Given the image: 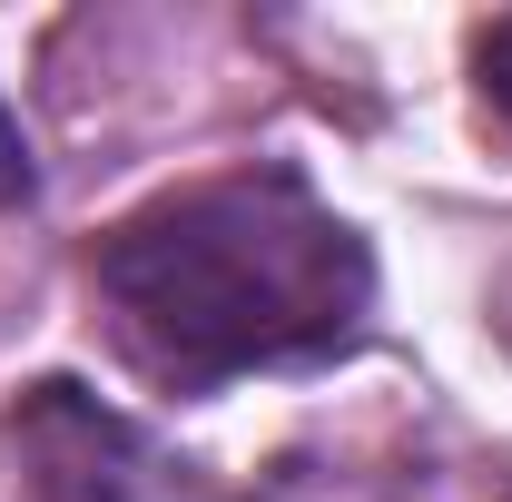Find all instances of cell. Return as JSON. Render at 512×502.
<instances>
[{
	"label": "cell",
	"instance_id": "cell-2",
	"mask_svg": "<svg viewBox=\"0 0 512 502\" xmlns=\"http://www.w3.org/2000/svg\"><path fill=\"white\" fill-rule=\"evenodd\" d=\"M20 453H30L40 502H227L197 463L158 453L128 414H109L89 384H69V375L20 394Z\"/></svg>",
	"mask_w": 512,
	"mask_h": 502
},
{
	"label": "cell",
	"instance_id": "cell-1",
	"mask_svg": "<svg viewBox=\"0 0 512 502\" xmlns=\"http://www.w3.org/2000/svg\"><path fill=\"white\" fill-rule=\"evenodd\" d=\"M119 345L168 394L325 365L375 315V256L296 168H237L148 197L89 256Z\"/></svg>",
	"mask_w": 512,
	"mask_h": 502
},
{
	"label": "cell",
	"instance_id": "cell-4",
	"mask_svg": "<svg viewBox=\"0 0 512 502\" xmlns=\"http://www.w3.org/2000/svg\"><path fill=\"white\" fill-rule=\"evenodd\" d=\"M40 188V168H30V138H20V119L0 109V207H20V197Z\"/></svg>",
	"mask_w": 512,
	"mask_h": 502
},
{
	"label": "cell",
	"instance_id": "cell-3",
	"mask_svg": "<svg viewBox=\"0 0 512 502\" xmlns=\"http://www.w3.org/2000/svg\"><path fill=\"white\" fill-rule=\"evenodd\" d=\"M473 69H483V99H493V119L512 128V10L473 30Z\"/></svg>",
	"mask_w": 512,
	"mask_h": 502
}]
</instances>
